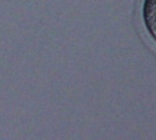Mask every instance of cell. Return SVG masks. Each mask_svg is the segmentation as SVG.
Masks as SVG:
<instances>
[{
    "label": "cell",
    "mask_w": 156,
    "mask_h": 140,
    "mask_svg": "<svg viewBox=\"0 0 156 140\" xmlns=\"http://www.w3.org/2000/svg\"><path fill=\"white\" fill-rule=\"evenodd\" d=\"M140 15L145 32L156 43V0H141Z\"/></svg>",
    "instance_id": "1"
}]
</instances>
